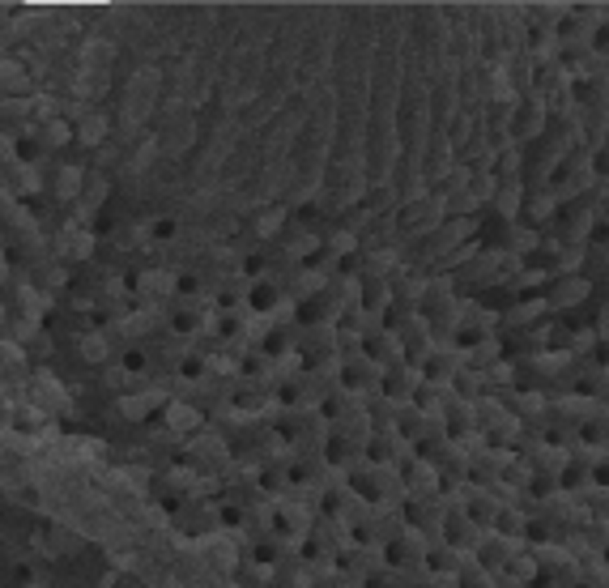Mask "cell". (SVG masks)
<instances>
[{"label":"cell","mask_w":609,"mask_h":588,"mask_svg":"<svg viewBox=\"0 0 609 588\" xmlns=\"http://www.w3.org/2000/svg\"><path fill=\"white\" fill-rule=\"evenodd\" d=\"M171 422H175V427H180V431H188V427H196L200 418H196V413H192V409H184V405H175V409H171Z\"/></svg>","instance_id":"obj_2"},{"label":"cell","mask_w":609,"mask_h":588,"mask_svg":"<svg viewBox=\"0 0 609 588\" xmlns=\"http://www.w3.org/2000/svg\"><path fill=\"white\" fill-rule=\"evenodd\" d=\"M103 354H107V350H103V341H94V337H90V341H86V358H103Z\"/></svg>","instance_id":"obj_4"},{"label":"cell","mask_w":609,"mask_h":588,"mask_svg":"<svg viewBox=\"0 0 609 588\" xmlns=\"http://www.w3.org/2000/svg\"><path fill=\"white\" fill-rule=\"evenodd\" d=\"M520 205V188L512 184V188H507V192H499V209H507V213H512Z\"/></svg>","instance_id":"obj_3"},{"label":"cell","mask_w":609,"mask_h":588,"mask_svg":"<svg viewBox=\"0 0 609 588\" xmlns=\"http://www.w3.org/2000/svg\"><path fill=\"white\" fill-rule=\"evenodd\" d=\"M588 294V282L583 277H558V286L550 290V307H567V303H579Z\"/></svg>","instance_id":"obj_1"}]
</instances>
